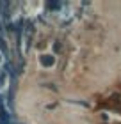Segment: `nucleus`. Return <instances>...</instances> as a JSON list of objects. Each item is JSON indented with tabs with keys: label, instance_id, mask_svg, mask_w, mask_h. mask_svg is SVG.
Returning <instances> with one entry per match:
<instances>
[{
	"label": "nucleus",
	"instance_id": "7ed1b4c3",
	"mask_svg": "<svg viewBox=\"0 0 121 124\" xmlns=\"http://www.w3.org/2000/svg\"><path fill=\"white\" fill-rule=\"evenodd\" d=\"M57 7H59L57 2H48V9H57Z\"/></svg>",
	"mask_w": 121,
	"mask_h": 124
},
{
	"label": "nucleus",
	"instance_id": "f03ea898",
	"mask_svg": "<svg viewBox=\"0 0 121 124\" xmlns=\"http://www.w3.org/2000/svg\"><path fill=\"white\" fill-rule=\"evenodd\" d=\"M41 66H45V67H50V66H54L55 64V57L54 55H41Z\"/></svg>",
	"mask_w": 121,
	"mask_h": 124
},
{
	"label": "nucleus",
	"instance_id": "f257e3e1",
	"mask_svg": "<svg viewBox=\"0 0 121 124\" xmlns=\"http://www.w3.org/2000/svg\"><path fill=\"white\" fill-rule=\"evenodd\" d=\"M23 44H25V53L28 52V48H30V43H32V36H34V23L32 21H27V25H25V29H23Z\"/></svg>",
	"mask_w": 121,
	"mask_h": 124
}]
</instances>
